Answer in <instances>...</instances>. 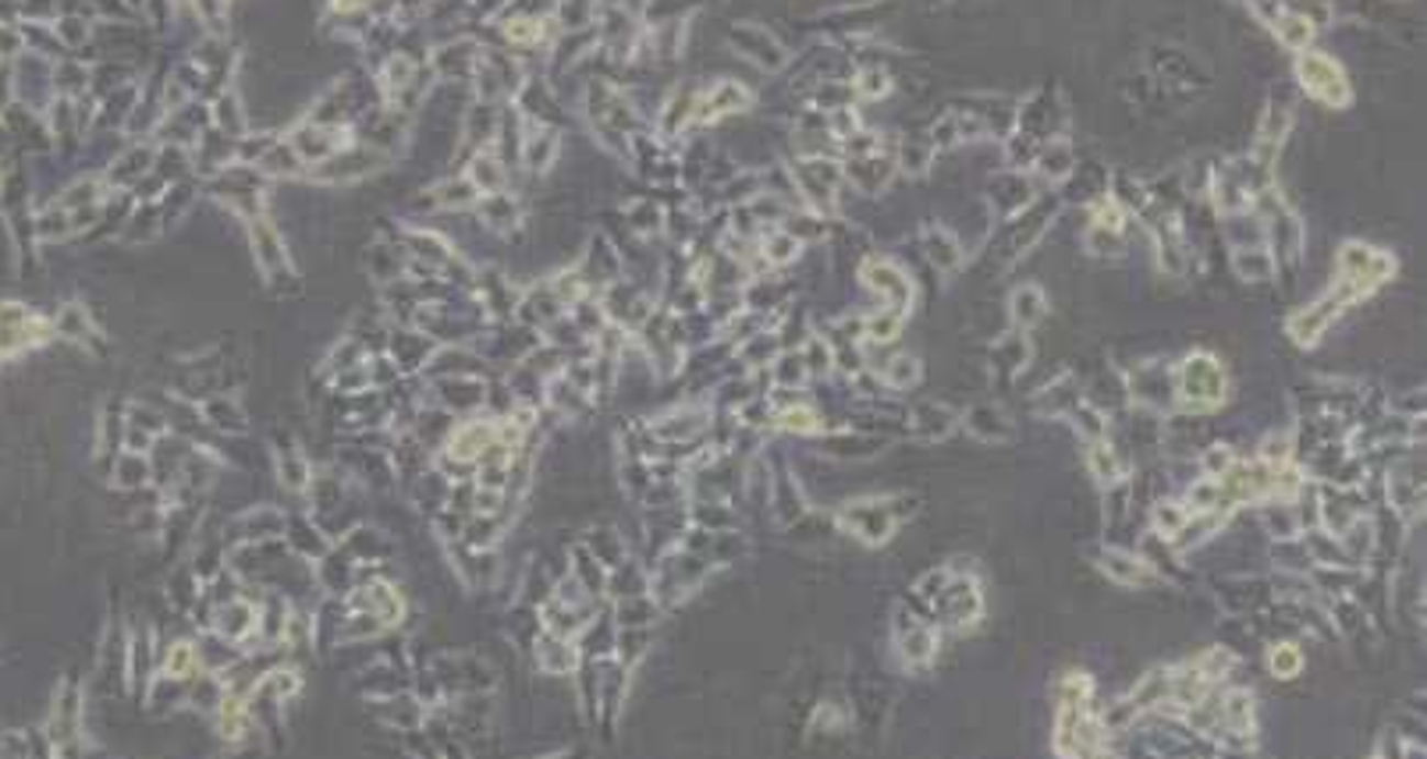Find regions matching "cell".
Instances as JSON below:
<instances>
[{"label": "cell", "mask_w": 1427, "mask_h": 759, "mask_svg": "<svg viewBox=\"0 0 1427 759\" xmlns=\"http://www.w3.org/2000/svg\"><path fill=\"white\" fill-rule=\"evenodd\" d=\"M1030 355H1033L1030 337L1019 334V331L998 337L995 348H991V359H995V366L1002 369V373H1022V369L1030 366Z\"/></svg>", "instance_id": "obj_27"}, {"label": "cell", "mask_w": 1427, "mask_h": 759, "mask_svg": "<svg viewBox=\"0 0 1427 759\" xmlns=\"http://www.w3.org/2000/svg\"><path fill=\"white\" fill-rule=\"evenodd\" d=\"M920 245H923V259L938 274H955L959 267H963V259H966L963 242H959L944 224H923Z\"/></svg>", "instance_id": "obj_18"}, {"label": "cell", "mask_w": 1427, "mask_h": 759, "mask_svg": "<svg viewBox=\"0 0 1427 759\" xmlns=\"http://www.w3.org/2000/svg\"><path fill=\"white\" fill-rule=\"evenodd\" d=\"M1290 8L1299 14L1303 22H1307V25L1314 29V33H1317V29H1325L1331 19H1336V8H1331V4H1290Z\"/></svg>", "instance_id": "obj_49"}, {"label": "cell", "mask_w": 1427, "mask_h": 759, "mask_svg": "<svg viewBox=\"0 0 1427 759\" xmlns=\"http://www.w3.org/2000/svg\"><path fill=\"white\" fill-rule=\"evenodd\" d=\"M1190 507L1186 504H1179V501H1161V504H1154V529L1165 536V539H1175V536H1183V529L1190 525Z\"/></svg>", "instance_id": "obj_40"}, {"label": "cell", "mask_w": 1427, "mask_h": 759, "mask_svg": "<svg viewBox=\"0 0 1427 759\" xmlns=\"http://www.w3.org/2000/svg\"><path fill=\"white\" fill-rule=\"evenodd\" d=\"M1290 132H1293V107H1290V103L1271 100V103L1264 107V114H1261L1258 143H1253V153H1250V157L1258 160L1264 170H1271V175H1275L1279 149H1282L1285 138H1290Z\"/></svg>", "instance_id": "obj_12"}, {"label": "cell", "mask_w": 1427, "mask_h": 759, "mask_svg": "<svg viewBox=\"0 0 1427 759\" xmlns=\"http://www.w3.org/2000/svg\"><path fill=\"white\" fill-rule=\"evenodd\" d=\"M1296 82L1310 100L1328 107V111H1342V107L1353 103V86H1349L1346 68L1325 51L1296 54Z\"/></svg>", "instance_id": "obj_4"}, {"label": "cell", "mask_w": 1427, "mask_h": 759, "mask_svg": "<svg viewBox=\"0 0 1427 759\" xmlns=\"http://www.w3.org/2000/svg\"><path fill=\"white\" fill-rule=\"evenodd\" d=\"M778 426L788 429V433H799V437H806V433H820V429H825V420H820V412L814 405L799 401V405L778 412Z\"/></svg>", "instance_id": "obj_43"}, {"label": "cell", "mask_w": 1427, "mask_h": 759, "mask_svg": "<svg viewBox=\"0 0 1427 759\" xmlns=\"http://www.w3.org/2000/svg\"><path fill=\"white\" fill-rule=\"evenodd\" d=\"M799 355H803V362H806V373H810V377H828V373H831V366H834V355H831V345H828V337H820V334H810V337L803 341Z\"/></svg>", "instance_id": "obj_42"}, {"label": "cell", "mask_w": 1427, "mask_h": 759, "mask_svg": "<svg viewBox=\"0 0 1427 759\" xmlns=\"http://www.w3.org/2000/svg\"><path fill=\"white\" fill-rule=\"evenodd\" d=\"M1403 756H1406V759H1424V746H1420V741H1406V746H1403Z\"/></svg>", "instance_id": "obj_52"}, {"label": "cell", "mask_w": 1427, "mask_h": 759, "mask_svg": "<svg viewBox=\"0 0 1427 759\" xmlns=\"http://www.w3.org/2000/svg\"><path fill=\"white\" fill-rule=\"evenodd\" d=\"M1100 571L1111 579V582H1119V585H1133V590H1147V585H1158L1161 579H1158V571L1151 568V561H1143V557H1137L1133 550H1119V547H1108V550H1100Z\"/></svg>", "instance_id": "obj_17"}, {"label": "cell", "mask_w": 1427, "mask_h": 759, "mask_svg": "<svg viewBox=\"0 0 1427 759\" xmlns=\"http://www.w3.org/2000/svg\"><path fill=\"white\" fill-rule=\"evenodd\" d=\"M1048 309H1051V305H1048L1044 288H1041V284H1033V281L1013 288V295H1008V320H1013V327H1016L1019 334L1033 331L1037 323H1041V320L1048 316Z\"/></svg>", "instance_id": "obj_21"}, {"label": "cell", "mask_w": 1427, "mask_h": 759, "mask_svg": "<svg viewBox=\"0 0 1427 759\" xmlns=\"http://www.w3.org/2000/svg\"><path fill=\"white\" fill-rule=\"evenodd\" d=\"M927 143H930V149H934V153H949V149H955V146H963V135H959V118H955V111L941 114V118L934 121V125H930Z\"/></svg>", "instance_id": "obj_45"}, {"label": "cell", "mask_w": 1427, "mask_h": 759, "mask_svg": "<svg viewBox=\"0 0 1427 759\" xmlns=\"http://www.w3.org/2000/svg\"><path fill=\"white\" fill-rule=\"evenodd\" d=\"M732 46L746 60H753L756 68H764V71H778V68L788 65V51L782 46V40L774 36L771 29L756 25V22H739L732 29Z\"/></svg>", "instance_id": "obj_9"}, {"label": "cell", "mask_w": 1427, "mask_h": 759, "mask_svg": "<svg viewBox=\"0 0 1427 759\" xmlns=\"http://www.w3.org/2000/svg\"><path fill=\"white\" fill-rule=\"evenodd\" d=\"M1232 274L1243 284H1271L1279 277V263L1268 253V245H1253V249H1232Z\"/></svg>", "instance_id": "obj_24"}, {"label": "cell", "mask_w": 1427, "mask_h": 759, "mask_svg": "<svg viewBox=\"0 0 1427 759\" xmlns=\"http://www.w3.org/2000/svg\"><path fill=\"white\" fill-rule=\"evenodd\" d=\"M1253 19H1261L1268 29H1275V22L1282 19V4H1250Z\"/></svg>", "instance_id": "obj_51"}, {"label": "cell", "mask_w": 1427, "mask_h": 759, "mask_svg": "<svg viewBox=\"0 0 1427 759\" xmlns=\"http://www.w3.org/2000/svg\"><path fill=\"white\" fill-rule=\"evenodd\" d=\"M1080 759H1119V756L1108 752V746H1100V749H1094V752H1087V756H1080Z\"/></svg>", "instance_id": "obj_53"}, {"label": "cell", "mask_w": 1427, "mask_h": 759, "mask_svg": "<svg viewBox=\"0 0 1427 759\" xmlns=\"http://www.w3.org/2000/svg\"><path fill=\"white\" fill-rule=\"evenodd\" d=\"M1083 249L1097 259H1119L1126 253V231H1108V227H1087L1083 231Z\"/></svg>", "instance_id": "obj_38"}, {"label": "cell", "mask_w": 1427, "mask_h": 759, "mask_svg": "<svg viewBox=\"0 0 1427 759\" xmlns=\"http://www.w3.org/2000/svg\"><path fill=\"white\" fill-rule=\"evenodd\" d=\"M1395 267H1400V263H1395V256L1385 249H1374V245L1357 242V238L1342 242L1339 253H1336V277H1331L1328 291L1325 295H1317L1310 305L1296 309V313L1285 320V334H1290L1299 348H1314L1349 305L1363 302L1382 284H1389L1395 277Z\"/></svg>", "instance_id": "obj_1"}, {"label": "cell", "mask_w": 1427, "mask_h": 759, "mask_svg": "<svg viewBox=\"0 0 1427 759\" xmlns=\"http://www.w3.org/2000/svg\"><path fill=\"white\" fill-rule=\"evenodd\" d=\"M898 504H903V498H860V501L842 504L839 522H842V529L860 536L863 544L881 547V544H888L898 525H903L906 511Z\"/></svg>", "instance_id": "obj_5"}, {"label": "cell", "mask_w": 1427, "mask_h": 759, "mask_svg": "<svg viewBox=\"0 0 1427 759\" xmlns=\"http://www.w3.org/2000/svg\"><path fill=\"white\" fill-rule=\"evenodd\" d=\"M895 646L906 668H927L938 654V635L930 625L917 622L906 607L895 611Z\"/></svg>", "instance_id": "obj_11"}, {"label": "cell", "mask_w": 1427, "mask_h": 759, "mask_svg": "<svg viewBox=\"0 0 1427 759\" xmlns=\"http://www.w3.org/2000/svg\"><path fill=\"white\" fill-rule=\"evenodd\" d=\"M930 164H934V149H930V143L927 138H903L898 143V149H895V170H903V175H909V178H920V175H927L930 170Z\"/></svg>", "instance_id": "obj_30"}, {"label": "cell", "mask_w": 1427, "mask_h": 759, "mask_svg": "<svg viewBox=\"0 0 1427 759\" xmlns=\"http://www.w3.org/2000/svg\"><path fill=\"white\" fill-rule=\"evenodd\" d=\"M1087 465H1091V472H1094V479L1097 483H1105V487H1119L1122 479L1129 476V461L1122 458V451L1115 444H1108V437L1105 440H1094L1091 444V451H1087Z\"/></svg>", "instance_id": "obj_26"}, {"label": "cell", "mask_w": 1427, "mask_h": 759, "mask_svg": "<svg viewBox=\"0 0 1427 759\" xmlns=\"http://www.w3.org/2000/svg\"><path fill=\"white\" fill-rule=\"evenodd\" d=\"M1186 507L1190 515H1221V483L1212 476L1193 479L1186 490Z\"/></svg>", "instance_id": "obj_35"}, {"label": "cell", "mask_w": 1427, "mask_h": 759, "mask_svg": "<svg viewBox=\"0 0 1427 759\" xmlns=\"http://www.w3.org/2000/svg\"><path fill=\"white\" fill-rule=\"evenodd\" d=\"M1037 199V185L1027 170H1002L991 178V207L1002 216H1019Z\"/></svg>", "instance_id": "obj_15"}, {"label": "cell", "mask_w": 1427, "mask_h": 759, "mask_svg": "<svg viewBox=\"0 0 1427 759\" xmlns=\"http://www.w3.org/2000/svg\"><path fill=\"white\" fill-rule=\"evenodd\" d=\"M1080 401H1083V394H1080L1073 373H1062L1059 380H1051V387H1044V391H1041V409L1051 412V415H1069V412L1080 405Z\"/></svg>", "instance_id": "obj_33"}, {"label": "cell", "mask_w": 1427, "mask_h": 759, "mask_svg": "<svg viewBox=\"0 0 1427 759\" xmlns=\"http://www.w3.org/2000/svg\"><path fill=\"white\" fill-rule=\"evenodd\" d=\"M1236 465V455H1232V447H1225V444H1215V447H1207L1204 451V458H1201V469H1204V476H1212V479H1221L1225 472H1229Z\"/></svg>", "instance_id": "obj_48"}, {"label": "cell", "mask_w": 1427, "mask_h": 759, "mask_svg": "<svg viewBox=\"0 0 1427 759\" xmlns=\"http://www.w3.org/2000/svg\"><path fill=\"white\" fill-rule=\"evenodd\" d=\"M788 178H793V189L803 199V210H814L820 216L834 210L839 192L845 189L839 157H796L788 167Z\"/></svg>", "instance_id": "obj_3"}, {"label": "cell", "mask_w": 1427, "mask_h": 759, "mask_svg": "<svg viewBox=\"0 0 1427 759\" xmlns=\"http://www.w3.org/2000/svg\"><path fill=\"white\" fill-rule=\"evenodd\" d=\"M1126 394H1133L1147 409H1165L1175 401V377L1165 366H1137Z\"/></svg>", "instance_id": "obj_19"}, {"label": "cell", "mask_w": 1427, "mask_h": 759, "mask_svg": "<svg viewBox=\"0 0 1427 759\" xmlns=\"http://www.w3.org/2000/svg\"><path fill=\"white\" fill-rule=\"evenodd\" d=\"M892 75L884 71L881 65H871V68H863L860 75H856V82H852V97L856 100H884L892 92Z\"/></svg>", "instance_id": "obj_41"}, {"label": "cell", "mask_w": 1427, "mask_h": 759, "mask_svg": "<svg viewBox=\"0 0 1427 759\" xmlns=\"http://www.w3.org/2000/svg\"><path fill=\"white\" fill-rule=\"evenodd\" d=\"M852 86L849 82H842V79H828V82H820L814 92H810V111H817V114H834V111H845V107H852Z\"/></svg>", "instance_id": "obj_36"}, {"label": "cell", "mask_w": 1427, "mask_h": 759, "mask_svg": "<svg viewBox=\"0 0 1427 759\" xmlns=\"http://www.w3.org/2000/svg\"><path fill=\"white\" fill-rule=\"evenodd\" d=\"M1054 213H1059V196H1037L1033 203L1016 216L1013 242H1008V263L1022 259L1037 242L1048 235Z\"/></svg>", "instance_id": "obj_10"}, {"label": "cell", "mask_w": 1427, "mask_h": 759, "mask_svg": "<svg viewBox=\"0 0 1427 759\" xmlns=\"http://www.w3.org/2000/svg\"><path fill=\"white\" fill-rule=\"evenodd\" d=\"M955 423H959V415L952 409L938 405V401H923V405L909 412V429H912V437H920V440H944L955 429Z\"/></svg>", "instance_id": "obj_23"}, {"label": "cell", "mask_w": 1427, "mask_h": 759, "mask_svg": "<svg viewBox=\"0 0 1427 759\" xmlns=\"http://www.w3.org/2000/svg\"><path fill=\"white\" fill-rule=\"evenodd\" d=\"M828 224H831L828 216H820L814 210H788L782 231H785V235H793L799 245H810V242L828 238V231H831Z\"/></svg>", "instance_id": "obj_31"}, {"label": "cell", "mask_w": 1427, "mask_h": 759, "mask_svg": "<svg viewBox=\"0 0 1427 759\" xmlns=\"http://www.w3.org/2000/svg\"><path fill=\"white\" fill-rule=\"evenodd\" d=\"M949 579H952V576H949V571H944V568H938V571H927V576H923V579L917 582V593H920V600H930V603H934V600L941 596V590H944V585H949Z\"/></svg>", "instance_id": "obj_50"}, {"label": "cell", "mask_w": 1427, "mask_h": 759, "mask_svg": "<svg viewBox=\"0 0 1427 759\" xmlns=\"http://www.w3.org/2000/svg\"><path fill=\"white\" fill-rule=\"evenodd\" d=\"M842 175L845 185H852L860 196H881L892 185V178L898 175L895 170V153H871V157H856V160H842Z\"/></svg>", "instance_id": "obj_14"}, {"label": "cell", "mask_w": 1427, "mask_h": 759, "mask_svg": "<svg viewBox=\"0 0 1427 759\" xmlns=\"http://www.w3.org/2000/svg\"><path fill=\"white\" fill-rule=\"evenodd\" d=\"M920 377H923V366H920L917 355H909V351L895 355V359H888L881 369V380L888 383L892 391H909V387L920 383Z\"/></svg>", "instance_id": "obj_34"}, {"label": "cell", "mask_w": 1427, "mask_h": 759, "mask_svg": "<svg viewBox=\"0 0 1427 759\" xmlns=\"http://www.w3.org/2000/svg\"><path fill=\"white\" fill-rule=\"evenodd\" d=\"M963 423H966V429L973 433L976 440H984V444H1002V440H1013V433H1016V426H1013V420L998 409V405H973L966 415H963Z\"/></svg>", "instance_id": "obj_22"}, {"label": "cell", "mask_w": 1427, "mask_h": 759, "mask_svg": "<svg viewBox=\"0 0 1427 759\" xmlns=\"http://www.w3.org/2000/svg\"><path fill=\"white\" fill-rule=\"evenodd\" d=\"M1275 36L1290 54H1307L1310 43H1314V29L1303 22L1290 4H1282V19L1275 22Z\"/></svg>", "instance_id": "obj_29"}, {"label": "cell", "mask_w": 1427, "mask_h": 759, "mask_svg": "<svg viewBox=\"0 0 1427 759\" xmlns=\"http://www.w3.org/2000/svg\"><path fill=\"white\" fill-rule=\"evenodd\" d=\"M1389 501L1400 515H1417V507L1424 504V490H1420L1417 479H1406V476L1395 472V476H1389Z\"/></svg>", "instance_id": "obj_39"}, {"label": "cell", "mask_w": 1427, "mask_h": 759, "mask_svg": "<svg viewBox=\"0 0 1427 759\" xmlns=\"http://www.w3.org/2000/svg\"><path fill=\"white\" fill-rule=\"evenodd\" d=\"M1374 759H1378V756H1374Z\"/></svg>", "instance_id": "obj_54"}, {"label": "cell", "mask_w": 1427, "mask_h": 759, "mask_svg": "<svg viewBox=\"0 0 1427 759\" xmlns=\"http://www.w3.org/2000/svg\"><path fill=\"white\" fill-rule=\"evenodd\" d=\"M1172 377H1175V401L1190 412H1212L1229 394L1225 366L1212 351H1190Z\"/></svg>", "instance_id": "obj_2"}, {"label": "cell", "mask_w": 1427, "mask_h": 759, "mask_svg": "<svg viewBox=\"0 0 1427 759\" xmlns=\"http://www.w3.org/2000/svg\"><path fill=\"white\" fill-rule=\"evenodd\" d=\"M1172 700V668H1154L1151 674H1143L1137 681V689L1129 692V710L1133 714H1143V710H1161Z\"/></svg>", "instance_id": "obj_25"}, {"label": "cell", "mask_w": 1427, "mask_h": 759, "mask_svg": "<svg viewBox=\"0 0 1427 759\" xmlns=\"http://www.w3.org/2000/svg\"><path fill=\"white\" fill-rule=\"evenodd\" d=\"M903 327H906V316L895 313V309H884V305L863 316V337L871 341V345H892V341L903 334Z\"/></svg>", "instance_id": "obj_32"}, {"label": "cell", "mask_w": 1427, "mask_h": 759, "mask_svg": "<svg viewBox=\"0 0 1427 759\" xmlns=\"http://www.w3.org/2000/svg\"><path fill=\"white\" fill-rule=\"evenodd\" d=\"M750 103H753V97H750L746 86L735 82V79H721L718 86H710L704 97H696L693 121L696 125H713V121H721L728 114L746 111Z\"/></svg>", "instance_id": "obj_13"}, {"label": "cell", "mask_w": 1427, "mask_h": 759, "mask_svg": "<svg viewBox=\"0 0 1427 759\" xmlns=\"http://www.w3.org/2000/svg\"><path fill=\"white\" fill-rule=\"evenodd\" d=\"M806 362H803V355H799V348L796 351H782L778 359H774V380H778V387L782 391H799V387L806 383Z\"/></svg>", "instance_id": "obj_44"}, {"label": "cell", "mask_w": 1427, "mask_h": 759, "mask_svg": "<svg viewBox=\"0 0 1427 759\" xmlns=\"http://www.w3.org/2000/svg\"><path fill=\"white\" fill-rule=\"evenodd\" d=\"M803 256V245L793 238V235H785L782 227H771L764 238H760V263L764 267H788V263H796Z\"/></svg>", "instance_id": "obj_28"}, {"label": "cell", "mask_w": 1427, "mask_h": 759, "mask_svg": "<svg viewBox=\"0 0 1427 759\" xmlns=\"http://www.w3.org/2000/svg\"><path fill=\"white\" fill-rule=\"evenodd\" d=\"M51 320L19 302H0V359H14L29 348L51 341Z\"/></svg>", "instance_id": "obj_7"}, {"label": "cell", "mask_w": 1427, "mask_h": 759, "mask_svg": "<svg viewBox=\"0 0 1427 759\" xmlns=\"http://www.w3.org/2000/svg\"><path fill=\"white\" fill-rule=\"evenodd\" d=\"M1264 525H1268V533L1275 536V539H1296V533H1299V515L1290 507V504H1279V507H1264Z\"/></svg>", "instance_id": "obj_46"}, {"label": "cell", "mask_w": 1427, "mask_h": 759, "mask_svg": "<svg viewBox=\"0 0 1427 759\" xmlns=\"http://www.w3.org/2000/svg\"><path fill=\"white\" fill-rule=\"evenodd\" d=\"M934 607L944 614L949 625H973L976 617L984 614V596L976 590V582L970 579H949V585L941 590V596L934 600Z\"/></svg>", "instance_id": "obj_16"}, {"label": "cell", "mask_w": 1427, "mask_h": 759, "mask_svg": "<svg viewBox=\"0 0 1427 759\" xmlns=\"http://www.w3.org/2000/svg\"><path fill=\"white\" fill-rule=\"evenodd\" d=\"M1303 649L1296 646V643H1275L1268 649V671H1271V678H1279V681H1293V678H1299V671H1303Z\"/></svg>", "instance_id": "obj_37"}, {"label": "cell", "mask_w": 1427, "mask_h": 759, "mask_svg": "<svg viewBox=\"0 0 1427 759\" xmlns=\"http://www.w3.org/2000/svg\"><path fill=\"white\" fill-rule=\"evenodd\" d=\"M1076 146L1069 143L1065 135H1059V138H1048V143L1041 146V153H1037V160H1033V170H1037V178L1041 181H1048V185H1062V181H1069L1076 175Z\"/></svg>", "instance_id": "obj_20"}, {"label": "cell", "mask_w": 1427, "mask_h": 759, "mask_svg": "<svg viewBox=\"0 0 1427 759\" xmlns=\"http://www.w3.org/2000/svg\"><path fill=\"white\" fill-rule=\"evenodd\" d=\"M860 281L874 291L884 309H895V313L909 316L912 295H917V284H912V274H906L895 259H888V256H866L860 263Z\"/></svg>", "instance_id": "obj_6"}, {"label": "cell", "mask_w": 1427, "mask_h": 759, "mask_svg": "<svg viewBox=\"0 0 1427 759\" xmlns=\"http://www.w3.org/2000/svg\"><path fill=\"white\" fill-rule=\"evenodd\" d=\"M1151 238H1154V256H1158V270L1165 277H1186L1190 270V242L1186 231L1179 224L1175 210H1161L1158 221L1151 224Z\"/></svg>", "instance_id": "obj_8"}, {"label": "cell", "mask_w": 1427, "mask_h": 759, "mask_svg": "<svg viewBox=\"0 0 1427 759\" xmlns=\"http://www.w3.org/2000/svg\"><path fill=\"white\" fill-rule=\"evenodd\" d=\"M1293 461V437L1290 433H1271L1261 444V465L1268 469H1282V465Z\"/></svg>", "instance_id": "obj_47"}]
</instances>
